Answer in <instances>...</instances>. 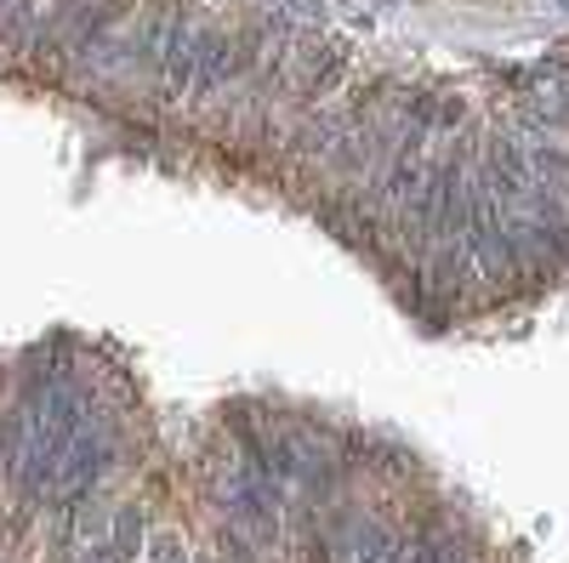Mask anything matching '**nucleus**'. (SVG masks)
Returning <instances> with one entry per match:
<instances>
[{
    "instance_id": "1",
    "label": "nucleus",
    "mask_w": 569,
    "mask_h": 563,
    "mask_svg": "<svg viewBox=\"0 0 569 563\" xmlns=\"http://www.w3.org/2000/svg\"><path fill=\"white\" fill-rule=\"evenodd\" d=\"M399 541L382 519H365V512H342L337 524L325 530V557L330 563H393Z\"/></svg>"
},
{
    "instance_id": "2",
    "label": "nucleus",
    "mask_w": 569,
    "mask_h": 563,
    "mask_svg": "<svg viewBox=\"0 0 569 563\" xmlns=\"http://www.w3.org/2000/svg\"><path fill=\"white\" fill-rule=\"evenodd\" d=\"M518 114L547 131H563L569 125V63H536L518 80Z\"/></svg>"
}]
</instances>
